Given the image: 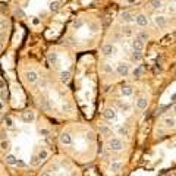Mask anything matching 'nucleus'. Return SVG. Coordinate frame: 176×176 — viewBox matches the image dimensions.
I'll use <instances>...</instances> for the list:
<instances>
[{
	"label": "nucleus",
	"instance_id": "obj_1",
	"mask_svg": "<svg viewBox=\"0 0 176 176\" xmlns=\"http://www.w3.org/2000/svg\"><path fill=\"white\" fill-rule=\"evenodd\" d=\"M107 148L112 150V151H122L125 148V143H123V139L118 137H112L107 139Z\"/></svg>",
	"mask_w": 176,
	"mask_h": 176
},
{
	"label": "nucleus",
	"instance_id": "obj_2",
	"mask_svg": "<svg viewBox=\"0 0 176 176\" xmlns=\"http://www.w3.org/2000/svg\"><path fill=\"white\" fill-rule=\"evenodd\" d=\"M116 74L119 76H128V74H129V65L128 63H119V65H116Z\"/></svg>",
	"mask_w": 176,
	"mask_h": 176
},
{
	"label": "nucleus",
	"instance_id": "obj_3",
	"mask_svg": "<svg viewBox=\"0 0 176 176\" xmlns=\"http://www.w3.org/2000/svg\"><path fill=\"white\" fill-rule=\"evenodd\" d=\"M103 53H104V56H113L116 53V46L112 43H106L103 46Z\"/></svg>",
	"mask_w": 176,
	"mask_h": 176
},
{
	"label": "nucleus",
	"instance_id": "obj_4",
	"mask_svg": "<svg viewBox=\"0 0 176 176\" xmlns=\"http://www.w3.org/2000/svg\"><path fill=\"white\" fill-rule=\"evenodd\" d=\"M103 116H104V119L107 120V122H112V120L116 119V110L112 109V107H107V109L103 112Z\"/></svg>",
	"mask_w": 176,
	"mask_h": 176
},
{
	"label": "nucleus",
	"instance_id": "obj_5",
	"mask_svg": "<svg viewBox=\"0 0 176 176\" xmlns=\"http://www.w3.org/2000/svg\"><path fill=\"white\" fill-rule=\"evenodd\" d=\"M25 79H26V82H30V84H35V82H38V74L35 72V70H30V72H26L25 75Z\"/></svg>",
	"mask_w": 176,
	"mask_h": 176
},
{
	"label": "nucleus",
	"instance_id": "obj_6",
	"mask_svg": "<svg viewBox=\"0 0 176 176\" xmlns=\"http://www.w3.org/2000/svg\"><path fill=\"white\" fill-rule=\"evenodd\" d=\"M135 22H137V25L138 26H147L148 24H150V19L147 18V15H144V13H139L137 18H135Z\"/></svg>",
	"mask_w": 176,
	"mask_h": 176
},
{
	"label": "nucleus",
	"instance_id": "obj_7",
	"mask_svg": "<svg viewBox=\"0 0 176 176\" xmlns=\"http://www.w3.org/2000/svg\"><path fill=\"white\" fill-rule=\"evenodd\" d=\"M59 141L62 145H70L72 144V137H70L68 132H62L60 137H59Z\"/></svg>",
	"mask_w": 176,
	"mask_h": 176
},
{
	"label": "nucleus",
	"instance_id": "obj_8",
	"mask_svg": "<svg viewBox=\"0 0 176 176\" xmlns=\"http://www.w3.org/2000/svg\"><path fill=\"white\" fill-rule=\"evenodd\" d=\"M154 24L158 26V28H163V26H166V24H167L166 16H163V15H157V16L154 18Z\"/></svg>",
	"mask_w": 176,
	"mask_h": 176
},
{
	"label": "nucleus",
	"instance_id": "obj_9",
	"mask_svg": "<svg viewBox=\"0 0 176 176\" xmlns=\"http://www.w3.org/2000/svg\"><path fill=\"white\" fill-rule=\"evenodd\" d=\"M21 118H22V120H24V122L30 123V122H32V120L35 119V114H34V112H31V110H30V112H24Z\"/></svg>",
	"mask_w": 176,
	"mask_h": 176
},
{
	"label": "nucleus",
	"instance_id": "obj_10",
	"mask_svg": "<svg viewBox=\"0 0 176 176\" xmlns=\"http://www.w3.org/2000/svg\"><path fill=\"white\" fill-rule=\"evenodd\" d=\"M137 106H138V109L144 110V109H147V106H148V100L145 99V97H141V99L137 100Z\"/></svg>",
	"mask_w": 176,
	"mask_h": 176
},
{
	"label": "nucleus",
	"instance_id": "obj_11",
	"mask_svg": "<svg viewBox=\"0 0 176 176\" xmlns=\"http://www.w3.org/2000/svg\"><path fill=\"white\" fill-rule=\"evenodd\" d=\"M132 47H134V50H143L144 49V41H141L139 38H135L134 41H132Z\"/></svg>",
	"mask_w": 176,
	"mask_h": 176
},
{
	"label": "nucleus",
	"instance_id": "obj_12",
	"mask_svg": "<svg viewBox=\"0 0 176 176\" xmlns=\"http://www.w3.org/2000/svg\"><path fill=\"white\" fill-rule=\"evenodd\" d=\"M120 93H122V95L123 97H131L132 94H134V88H132V87H123L122 88V90H120Z\"/></svg>",
	"mask_w": 176,
	"mask_h": 176
},
{
	"label": "nucleus",
	"instance_id": "obj_13",
	"mask_svg": "<svg viewBox=\"0 0 176 176\" xmlns=\"http://www.w3.org/2000/svg\"><path fill=\"white\" fill-rule=\"evenodd\" d=\"M60 9H62V3L57 2V0H56V2H51V3H50V11H51V12L57 13Z\"/></svg>",
	"mask_w": 176,
	"mask_h": 176
},
{
	"label": "nucleus",
	"instance_id": "obj_14",
	"mask_svg": "<svg viewBox=\"0 0 176 176\" xmlns=\"http://www.w3.org/2000/svg\"><path fill=\"white\" fill-rule=\"evenodd\" d=\"M6 163L7 164H11V166H15V164H18V158L13 156V154H9V156H6Z\"/></svg>",
	"mask_w": 176,
	"mask_h": 176
},
{
	"label": "nucleus",
	"instance_id": "obj_15",
	"mask_svg": "<svg viewBox=\"0 0 176 176\" xmlns=\"http://www.w3.org/2000/svg\"><path fill=\"white\" fill-rule=\"evenodd\" d=\"M164 125H166L167 128L173 129V128H176V120H175L173 118H166V119H164Z\"/></svg>",
	"mask_w": 176,
	"mask_h": 176
},
{
	"label": "nucleus",
	"instance_id": "obj_16",
	"mask_svg": "<svg viewBox=\"0 0 176 176\" xmlns=\"http://www.w3.org/2000/svg\"><path fill=\"white\" fill-rule=\"evenodd\" d=\"M131 59H132V62H139L141 59H143V55H141L139 50H134V51H132Z\"/></svg>",
	"mask_w": 176,
	"mask_h": 176
},
{
	"label": "nucleus",
	"instance_id": "obj_17",
	"mask_svg": "<svg viewBox=\"0 0 176 176\" xmlns=\"http://www.w3.org/2000/svg\"><path fill=\"white\" fill-rule=\"evenodd\" d=\"M120 19H122V22H132L131 13H129L128 11H125V12H122V13H120Z\"/></svg>",
	"mask_w": 176,
	"mask_h": 176
},
{
	"label": "nucleus",
	"instance_id": "obj_18",
	"mask_svg": "<svg viewBox=\"0 0 176 176\" xmlns=\"http://www.w3.org/2000/svg\"><path fill=\"white\" fill-rule=\"evenodd\" d=\"M122 169V163L120 162H113L112 164H110V170L112 172H119Z\"/></svg>",
	"mask_w": 176,
	"mask_h": 176
},
{
	"label": "nucleus",
	"instance_id": "obj_19",
	"mask_svg": "<svg viewBox=\"0 0 176 176\" xmlns=\"http://www.w3.org/2000/svg\"><path fill=\"white\" fill-rule=\"evenodd\" d=\"M47 59H49V62L51 65H56L57 63V53H49Z\"/></svg>",
	"mask_w": 176,
	"mask_h": 176
},
{
	"label": "nucleus",
	"instance_id": "obj_20",
	"mask_svg": "<svg viewBox=\"0 0 176 176\" xmlns=\"http://www.w3.org/2000/svg\"><path fill=\"white\" fill-rule=\"evenodd\" d=\"M69 78H70V72H69V70H62V72H60V79L63 82L69 81Z\"/></svg>",
	"mask_w": 176,
	"mask_h": 176
},
{
	"label": "nucleus",
	"instance_id": "obj_21",
	"mask_svg": "<svg viewBox=\"0 0 176 176\" xmlns=\"http://www.w3.org/2000/svg\"><path fill=\"white\" fill-rule=\"evenodd\" d=\"M101 69H103V72H106V74H110V75L114 72V70H113V68H112L109 63H103V65H101Z\"/></svg>",
	"mask_w": 176,
	"mask_h": 176
},
{
	"label": "nucleus",
	"instance_id": "obj_22",
	"mask_svg": "<svg viewBox=\"0 0 176 176\" xmlns=\"http://www.w3.org/2000/svg\"><path fill=\"white\" fill-rule=\"evenodd\" d=\"M47 156H49V151H47V150H41V151L38 153V158H40V162L41 160H46V158H47Z\"/></svg>",
	"mask_w": 176,
	"mask_h": 176
},
{
	"label": "nucleus",
	"instance_id": "obj_23",
	"mask_svg": "<svg viewBox=\"0 0 176 176\" xmlns=\"http://www.w3.org/2000/svg\"><path fill=\"white\" fill-rule=\"evenodd\" d=\"M137 38H139L141 41H147V40H148V34H147L145 31H139V32H138V37H137Z\"/></svg>",
	"mask_w": 176,
	"mask_h": 176
},
{
	"label": "nucleus",
	"instance_id": "obj_24",
	"mask_svg": "<svg viewBox=\"0 0 176 176\" xmlns=\"http://www.w3.org/2000/svg\"><path fill=\"white\" fill-rule=\"evenodd\" d=\"M0 148L6 151V150L11 148V143H9V141H2V144H0Z\"/></svg>",
	"mask_w": 176,
	"mask_h": 176
},
{
	"label": "nucleus",
	"instance_id": "obj_25",
	"mask_svg": "<svg viewBox=\"0 0 176 176\" xmlns=\"http://www.w3.org/2000/svg\"><path fill=\"white\" fill-rule=\"evenodd\" d=\"M151 6H153L154 9L162 7V0H151Z\"/></svg>",
	"mask_w": 176,
	"mask_h": 176
},
{
	"label": "nucleus",
	"instance_id": "obj_26",
	"mask_svg": "<svg viewBox=\"0 0 176 176\" xmlns=\"http://www.w3.org/2000/svg\"><path fill=\"white\" fill-rule=\"evenodd\" d=\"M100 132H101L103 135H107L110 131H109V128H106V126H100Z\"/></svg>",
	"mask_w": 176,
	"mask_h": 176
},
{
	"label": "nucleus",
	"instance_id": "obj_27",
	"mask_svg": "<svg viewBox=\"0 0 176 176\" xmlns=\"http://www.w3.org/2000/svg\"><path fill=\"white\" fill-rule=\"evenodd\" d=\"M15 13H16L18 16H21V18H24V16H25V13H24V11H22V9H19V7H18V9H16V11H15Z\"/></svg>",
	"mask_w": 176,
	"mask_h": 176
},
{
	"label": "nucleus",
	"instance_id": "obj_28",
	"mask_svg": "<svg viewBox=\"0 0 176 176\" xmlns=\"http://www.w3.org/2000/svg\"><path fill=\"white\" fill-rule=\"evenodd\" d=\"M38 163H40V158H38L37 156H35V157H32V162H31V164H32V166H37Z\"/></svg>",
	"mask_w": 176,
	"mask_h": 176
},
{
	"label": "nucleus",
	"instance_id": "obj_29",
	"mask_svg": "<svg viewBox=\"0 0 176 176\" xmlns=\"http://www.w3.org/2000/svg\"><path fill=\"white\" fill-rule=\"evenodd\" d=\"M118 132H119L120 135H128V129H126V128H119Z\"/></svg>",
	"mask_w": 176,
	"mask_h": 176
},
{
	"label": "nucleus",
	"instance_id": "obj_30",
	"mask_svg": "<svg viewBox=\"0 0 176 176\" xmlns=\"http://www.w3.org/2000/svg\"><path fill=\"white\" fill-rule=\"evenodd\" d=\"M141 74H143V69H141V68H137V69L134 70V75H135V76H139Z\"/></svg>",
	"mask_w": 176,
	"mask_h": 176
},
{
	"label": "nucleus",
	"instance_id": "obj_31",
	"mask_svg": "<svg viewBox=\"0 0 176 176\" xmlns=\"http://www.w3.org/2000/svg\"><path fill=\"white\" fill-rule=\"evenodd\" d=\"M6 125H7L9 128H12V126H13V122H12L11 118H6Z\"/></svg>",
	"mask_w": 176,
	"mask_h": 176
},
{
	"label": "nucleus",
	"instance_id": "obj_32",
	"mask_svg": "<svg viewBox=\"0 0 176 176\" xmlns=\"http://www.w3.org/2000/svg\"><path fill=\"white\" fill-rule=\"evenodd\" d=\"M122 32H125V35H131V34H132L131 28H123V30H122Z\"/></svg>",
	"mask_w": 176,
	"mask_h": 176
},
{
	"label": "nucleus",
	"instance_id": "obj_33",
	"mask_svg": "<svg viewBox=\"0 0 176 176\" xmlns=\"http://www.w3.org/2000/svg\"><path fill=\"white\" fill-rule=\"evenodd\" d=\"M32 24H34V25H38V24H40V19H37V18H34V19H32Z\"/></svg>",
	"mask_w": 176,
	"mask_h": 176
},
{
	"label": "nucleus",
	"instance_id": "obj_34",
	"mask_svg": "<svg viewBox=\"0 0 176 176\" xmlns=\"http://www.w3.org/2000/svg\"><path fill=\"white\" fill-rule=\"evenodd\" d=\"M91 28H93V31H97V30H95V28H97V24H95V22L91 24Z\"/></svg>",
	"mask_w": 176,
	"mask_h": 176
},
{
	"label": "nucleus",
	"instance_id": "obj_35",
	"mask_svg": "<svg viewBox=\"0 0 176 176\" xmlns=\"http://www.w3.org/2000/svg\"><path fill=\"white\" fill-rule=\"evenodd\" d=\"M40 176H51V175H50V173H49V172H43V173H41V175H40Z\"/></svg>",
	"mask_w": 176,
	"mask_h": 176
},
{
	"label": "nucleus",
	"instance_id": "obj_36",
	"mask_svg": "<svg viewBox=\"0 0 176 176\" xmlns=\"http://www.w3.org/2000/svg\"><path fill=\"white\" fill-rule=\"evenodd\" d=\"M0 88H5V82L2 81V79H0Z\"/></svg>",
	"mask_w": 176,
	"mask_h": 176
},
{
	"label": "nucleus",
	"instance_id": "obj_37",
	"mask_svg": "<svg viewBox=\"0 0 176 176\" xmlns=\"http://www.w3.org/2000/svg\"><path fill=\"white\" fill-rule=\"evenodd\" d=\"M173 112H175V114H176V104L173 106Z\"/></svg>",
	"mask_w": 176,
	"mask_h": 176
},
{
	"label": "nucleus",
	"instance_id": "obj_38",
	"mask_svg": "<svg viewBox=\"0 0 176 176\" xmlns=\"http://www.w3.org/2000/svg\"><path fill=\"white\" fill-rule=\"evenodd\" d=\"M128 2H129V3H134V2H135V0H128Z\"/></svg>",
	"mask_w": 176,
	"mask_h": 176
}]
</instances>
